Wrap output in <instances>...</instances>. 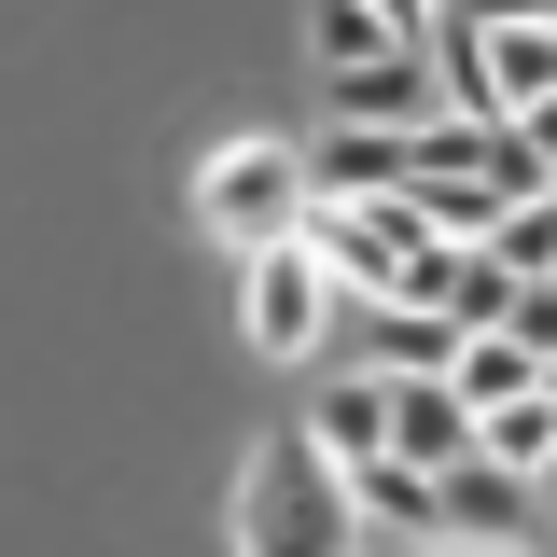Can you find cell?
I'll return each instance as SVG.
<instances>
[{"instance_id":"cell-1","label":"cell","mask_w":557,"mask_h":557,"mask_svg":"<svg viewBox=\"0 0 557 557\" xmlns=\"http://www.w3.org/2000/svg\"><path fill=\"white\" fill-rule=\"evenodd\" d=\"M223 530H237V557H335L348 530H362V487H348V460L321 432H265V446L237 460Z\"/></svg>"},{"instance_id":"cell-2","label":"cell","mask_w":557,"mask_h":557,"mask_svg":"<svg viewBox=\"0 0 557 557\" xmlns=\"http://www.w3.org/2000/svg\"><path fill=\"white\" fill-rule=\"evenodd\" d=\"M307 196H321V168H307V139H278V126H237V139H209V153H196V223H209V237H237V251L293 237Z\"/></svg>"},{"instance_id":"cell-3","label":"cell","mask_w":557,"mask_h":557,"mask_svg":"<svg viewBox=\"0 0 557 557\" xmlns=\"http://www.w3.org/2000/svg\"><path fill=\"white\" fill-rule=\"evenodd\" d=\"M335 293H348V278L321 265V237L293 223V237H265V251H251V278H237V335L265 348V362H307V348H321V321H335Z\"/></svg>"},{"instance_id":"cell-4","label":"cell","mask_w":557,"mask_h":557,"mask_svg":"<svg viewBox=\"0 0 557 557\" xmlns=\"http://www.w3.org/2000/svg\"><path fill=\"white\" fill-rule=\"evenodd\" d=\"M446 98L460 112H544L557 98V14H502V28L446 14Z\"/></svg>"},{"instance_id":"cell-5","label":"cell","mask_w":557,"mask_h":557,"mask_svg":"<svg viewBox=\"0 0 557 557\" xmlns=\"http://www.w3.org/2000/svg\"><path fill=\"white\" fill-rule=\"evenodd\" d=\"M307 237H321V265H335L348 293H391L405 251L432 237V209L418 196H307Z\"/></svg>"},{"instance_id":"cell-6","label":"cell","mask_w":557,"mask_h":557,"mask_svg":"<svg viewBox=\"0 0 557 557\" xmlns=\"http://www.w3.org/2000/svg\"><path fill=\"white\" fill-rule=\"evenodd\" d=\"M321 112L335 126H418V112H446V57L391 42V57H362V70H321Z\"/></svg>"},{"instance_id":"cell-7","label":"cell","mask_w":557,"mask_h":557,"mask_svg":"<svg viewBox=\"0 0 557 557\" xmlns=\"http://www.w3.org/2000/svg\"><path fill=\"white\" fill-rule=\"evenodd\" d=\"M391 446L446 474V460H474V446H487V405L460 391V376H391Z\"/></svg>"},{"instance_id":"cell-8","label":"cell","mask_w":557,"mask_h":557,"mask_svg":"<svg viewBox=\"0 0 557 557\" xmlns=\"http://www.w3.org/2000/svg\"><path fill=\"white\" fill-rule=\"evenodd\" d=\"M362 487V530H391V544H446V474L405 460V446H376V460H348Z\"/></svg>"},{"instance_id":"cell-9","label":"cell","mask_w":557,"mask_h":557,"mask_svg":"<svg viewBox=\"0 0 557 557\" xmlns=\"http://www.w3.org/2000/svg\"><path fill=\"white\" fill-rule=\"evenodd\" d=\"M516 530H530V474H516L502 446L446 460V544H516Z\"/></svg>"},{"instance_id":"cell-10","label":"cell","mask_w":557,"mask_h":557,"mask_svg":"<svg viewBox=\"0 0 557 557\" xmlns=\"http://www.w3.org/2000/svg\"><path fill=\"white\" fill-rule=\"evenodd\" d=\"M460 348H474V321H460V307L376 293V362H391V376H460Z\"/></svg>"},{"instance_id":"cell-11","label":"cell","mask_w":557,"mask_h":557,"mask_svg":"<svg viewBox=\"0 0 557 557\" xmlns=\"http://www.w3.org/2000/svg\"><path fill=\"white\" fill-rule=\"evenodd\" d=\"M307 168H321V196H405V126H321Z\"/></svg>"},{"instance_id":"cell-12","label":"cell","mask_w":557,"mask_h":557,"mask_svg":"<svg viewBox=\"0 0 557 557\" xmlns=\"http://www.w3.org/2000/svg\"><path fill=\"white\" fill-rule=\"evenodd\" d=\"M307 432H321L335 460H376V446H391V362H376V376H335V391L307 405Z\"/></svg>"},{"instance_id":"cell-13","label":"cell","mask_w":557,"mask_h":557,"mask_svg":"<svg viewBox=\"0 0 557 557\" xmlns=\"http://www.w3.org/2000/svg\"><path fill=\"white\" fill-rule=\"evenodd\" d=\"M391 42H418L391 0H321V14H307V57L321 70H362V57H391Z\"/></svg>"},{"instance_id":"cell-14","label":"cell","mask_w":557,"mask_h":557,"mask_svg":"<svg viewBox=\"0 0 557 557\" xmlns=\"http://www.w3.org/2000/svg\"><path fill=\"white\" fill-rule=\"evenodd\" d=\"M460 391H474V405H516V391H544V348L516 335V321H487V335L460 348Z\"/></svg>"},{"instance_id":"cell-15","label":"cell","mask_w":557,"mask_h":557,"mask_svg":"<svg viewBox=\"0 0 557 557\" xmlns=\"http://www.w3.org/2000/svg\"><path fill=\"white\" fill-rule=\"evenodd\" d=\"M487 446H502L516 474H557V391H516V405H487Z\"/></svg>"},{"instance_id":"cell-16","label":"cell","mask_w":557,"mask_h":557,"mask_svg":"<svg viewBox=\"0 0 557 557\" xmlns=\"http://www.w3.org/2000/svg\"><path fill=\"white\" fill-rule=\"evenodd\" d=\"M487 251H502L516 278H544V265H557V182H544V196H516V209H502V223H487Z\"/></svg>"},{"instance_id":"cell-17","label":"cell","mask_w":557,"mask_h":557,"mask_svg":"<svg viewBox=\"0 0 557 557\" xmlns=\"http://www.w3.org/2000/svg\"><path fill=\"white\" fill-rule=\"evenodd\" d=\"M391 14H405V28H432V14H446V0H391Z\"/></svg>"}]
</instances>
